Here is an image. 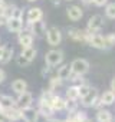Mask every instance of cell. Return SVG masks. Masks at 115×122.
I'll list each match as a JSON object with an SVG mask.
<instances>
[{
    "label": "cell",
    "mask_w": 115,
    "mask_h": 122,
    "mask_svg": "<svg viewBox=\"0 0 115 122\" xmlns=\"http://www.w3.org/2000/svg\"><path fill=\"white\" fill-rule=\"evenodd\" d=\"M105 15L108 19H115V2L108 3L105 6Z\"/></svg>",
    "instance_id": "28"
},
{
    "label": "cell",
    "mask_w": 115,
    "mask_h": 122,
    "mask_svg": "<svg viewBox=\"0 0 115 122\" xmlns=\"http://www.w3.org/2000/svg\"><path fill=\"white\" fill-rule=\"evenodd\" d=\"M71 68H72L73 76H84L89 71V62L86 59H81L79 57V59H75L71 63Z\"/></svg>",
    "instance_id": "2"
},
{
    "label": "cell",
    "mask_w": 115,
    "mask_h": 122,
    "mask_svg": "<svg viewBox=\"0 0 115 122\" xmlns=\"http://www.w3.org/2000/svg\"><path fill=\"white\" fill-rule=\"evenodd\" d=\"M104 37H105L106 49H108V47H112V46L115 45V33H109V35H106V36H104Z\"/></svg>",
    "instance_id": "30"
},
{
    "label": "cell",
    "mask_w": 115,
    "mask_h": 122,
    "mask_svg": "<svg viewBox=\"0 0 115 122\" xmlns=\"http://www.w3.org/2000/svg\"><path fill=\"white\" fill-rule=\"evenodd\" d=\"M66 98L68 99H73V101H78L79 99V91H78V86L76 85H72L66 89Z\"/></svg>",
    "instance_id": "25"
},
{
    "label": "cell",
    "mask_w": 115,
    "mask_h": 122,
    "mask_svg": "<svg viewBox=\"0 0 115 122\" xmlns=\"http://www.w3.org/2000/svg\"><path fill=\"white\" fill-rule=\"evenodd\" d=\"M6 26H7V30L12 32V33H19L22 32L23 29V20L20 17H9L6 20Z\"/></svg>",
    "instance_id": "10"
},
{
    "label": "cell",
    "mask_w": 115,
    "mask_h": 122,
    "mask_svg": "<svg viewBox=\"0 0 115 122\" xmlns=\"http://www.w3.org/2000/svg\"><path fill=\"white\" fill-rule=\"evenodd\" d=\"M78 109V102L73 99H65V111H68V113H72Z\"/></svg>",
    "instance_id": "26"
},
{
    "label": "cell",
    "mask_w": 115,
    "mask_h": 122,
    "mask_svg": "<svg viewBox=\"0 0 115 122\" xmlns=\"http://www.w3.org/2000/svg\"><path fill=\"white\" fill-rule=\"evenodd\" d=\"M63 52L59 49H52L49 52H46L45 55V63L49 68H55V66H59L63 62Z\"/></svg>",
    "instance_id": "1"
},
{
    "label": "cell",
    "mask_w": 115,
    "mask_h": 122,
    "mask_svg": "<svg viewBox=\"0 0 115 122\" xmlns=\"http://www.w3.org/2000/svg\"><path fill=\"white\" fill-rule=\"evenodd\" d=\"M88 45L95 47V49H106V45H105V37L102 35H99L98 32L96 33H91L89 32V37H88Z\"/></svg>",
    "instance_id": "6"
},
{
    "label": "cell",
    "mask_w": 115,
    "mask_h": 122,
    "mask_svg": "<svg viewBox=\"0 0 115 122\" xmlns=\"http://www.w3.org/2000/svg\"><path fill=\"white\" fill-rule=\"evenodd\" d=\"M3 49H5V46H0V60H2V55H3Z\"/></svg>",
    "instance_id": "39"
},
{
    "label": "cell",
    "mask_w": 115,
    "mask_h": 122,
    "mask_svg": "<svg viewBox=\"0 0 115 122\" xmlns=\"http://www.w3.org/2000/svg\"><path fill=\"white\" fill-rule=\"evenodd\" d=\"M66 15H68V17H69L72 22H78V20L82 19L84 12H82V9H81L79 6L72 5V6H68V7H66Z\"/></svg>",
    "instance_id": "13"
},
{
    "label": "cell",
    "mask_w": 115,
    "mask_h": 122,
    "mask_svg": "<svg viewBox=\"0 0 115 122\" xmlns=\"http://www.w3.org/2000/svg\"><path fill=\"white\" fill-rule=\"evenodd\" d=\"M9 122H17V121H22V111L20 108L17 106H12V108H7V109H3Z\"/></svg>",
    "instance_id": "14"
},
{
    "label": "cell",
    "mask_w": 115,
    "mask_h": 122,
    "mask_svg": "<svg viewBox=\"0 0 115 122\" xmlns=\"http://www.w3.org/2000/svg\"><path fill=\"white\" fill-rule=\"evenodd\" d=\"M33 40H35V37H33V35H32L29 30H26V32H19V35H17V42H19V45H20L22 47H29V46H32V45H33Z\"/></svg>",
    "instance_id": "12"
},
{
    "label": "cell",
    "mask_w": 115,
    "mask_h": 122,
    "mask_svg": "<svg viewBox=\"0 0 115 122\" xmlns=\"http://www.w3.org/2000/svg\"><path fill=\"white\" fill-rule=\"evenodd\" d=\"M37 111H39V115H42V116H45V118H52V115H53V109H52V106H50V103L49 102H46V101H39V108H37Z\"/></svg>",
    "instance_id": "16"
},
{
    "label": "cell",
    "mask_w": 115,
    "mask_h": 122,
    "mask_svg": "<svg viewBox=\"0 0 115 122\" xmlns=\"http://www.w3.org/2000/svg\"><path fill=\"white\" fill-rule=\"evenodd\" d=\"M5 79H6V72L3 69H0V83H3Z\"/></svg>",
    "instance_id": "34"
},
{
    "label": "cell",
    "mask_w": 115,
    "mask_h": 122,
    "mask_svg": "<svg viewBox=\"0 0 115 122\" xmlns=\"http://www.w3.org/2000/svg\"><path fill=\"white\" fill-rule=\"evenodd\" d=\"M20 55H22L23 57H26L29 62H33V60L36 59V56H37V50H36L35 47H32V46H29V47H22Z\"/></svg>",
    "instance_id": "23"
},
{
    "label": "cell",
    "mask_w": 115,
    "mask_h": 122,
    "mask_svg": "<svg viewBox=\"0 0 115 122\" xmlns=\"http://www.w3.org/2000/svg\"><path fill=\"white\" fill-rule=\"evenodd\" d=\"M27 2H36V0H27Z\"/></svg>",
    "instance_id": "40"
},
{
    "label": "cell",
    "mask_w": 115,
    "mask_h": 122,
    "mask_svg": "<svg viewBox=\"0 0 115 122\" xmlns=\"http://www.w3.org/2000/svg\"><path fill=\"white\" fill-rule=\"evenodd\" d=\"M99 102H101V105H105V106H109V105L115 103V92H114L112 89L105 91V92L101 95Z\"/></svg>",
    "instance_id": "18"
},
{
    "label": "cell",
    "mask_w": 115,
    "mask_h": 122,
    "mask_svg": "<svg viewBox=\"0 0 115 122\" xmlns=\"http://www.w3.org/2000/svg\"><path fill=\"white\" fill-rule=\"evenodd\" d=\"M6 20H7V19L5 17V15H3V13H0V27L6 25Z\"/></svg>",
    "instance_id": "33"
},
{
    "label": "cell",
    "mask_w": 115,
    "mask_h": 122,
    "mask_svg": "<svg viewBox=\"0 0 115 122\" xmlns=\"http://www.w3.org/2000/svg\"><path fill=\"white\" fill-rule=\"evenodd\" d=\"M13 47H10V46H5V49H3V55H2V60L0 62L2 63H9L10 60H12V57H13Z\"/></svg>",
    "instance_id": "24"
},
{
    "label": "cell",
    "mask_w": 115,
    "mask_h": 122,
    "mask_svg": "<svg viewBox=\"0 0 115 122\" xmlns=\"http://www.w3.org/2000/svg\"><path fill=\"white\" fill-rule=\"evenodd\" d=\"M16 63H17L19 66H23V68H25V66H29L32 62H29V60H27L26 57H23L22 55H19V56L16 57Z\"/></svg>",
    "instance_id": "31"
},
{
    "label": "cell",
    "mask_w": 115,
    "mask_h": 122,
    "mask_svg": "<svg viewBox=\"0 0 115 122\" xmlns=\"http://www.w3.org/2000/svg\"><path fill=\"white\" fill-rule=\"evenodd\" d=\"M81 2L84 5H91V3H94V0H81Z\"/></svg>",
    "instance_id": "38"
},
{
    "label": "cell",
    "mask_w": 115,
    "mask_h": 122,
    "mask_svg": "<svg viewBox=\"0 0 115 122\" xmlns=\"http://www.w3.org/2000/svg\"><path fill=\"white\" fill-rule=\"evenodd\" d=\"M49 103H50L53 111H63L65 109V99L61 98L59 95H53Z\"/></svg>",
    "instance_id": "19"
},
{
    "label": "cell",
    "mask_w": 115,
    "mask_h": 122,
    "mask_svg": "<svg viewBox=\"0 0 115 122\" xmlns=\"http://www.w3.org/2000/svg\"><path fill=\"white\" fill-rule=\"evenodd\" d=\"M27 25H29V32L35 33V36H45L46 35V25H45V22L36 20V22H32V23H27Z\"/></svg>",
    "instance_id": "11"
},
{
    "label": "cell",
    "mask_w": 115,
    "mask_h": 122,
    "mask_svg": "<svg viewBox=\"0 0 115 122\" xmlns=\"http://www.w3.org/2000/svg\"><path fill=\"white\" fill-rule=\"evenodd\" d=\"M20 111H22V121L23 122H37V119H39V111L36 108L27 106V108L20 109Z\"/></svg>",
    "instance_id": "7"
},
{
    "label": "cell",
    "mask_w": 115,
    "mask_h": 122,
    "mask_svg": "<svg viewBox=\"0 0 115 122\" xmlns=\"http://www.w3.org/2000/svg\"><path fill=\"white\" fill-rule=\"evenodd\" d=\"M46 40L50 46H58V45H61L62 42V32L58 29L56 26H52L46 30Z\"/></svg>",
    "instance_id": "4"
},
{
    "label": "cell",
    "mask_w": 115,
    "mask_h": 122,
    "mask_svg": "<svg viewBox=\"0 0 115 122\" xmlns=\"http://www.w3.org/2000/svg\"><path fill=\"white\" fill-rule=\"evenodd\" d=\"M12 106H16V99L9 96V95H0V108L2 109H7V108H12Z\"/></svg>",
    "instance_id": "21"
},
{
    "label": "cell",
    "mask_w": 115,
    "mask_h": 122,
    "mask_svg": "<svg viewBox=\"0 0 115 122\" xmlns=\"http://www.w3.org/2000/svg\"><path fill=\"white\" fill-rule=\"evenodd\" d=\"M95 118L96 122H112V113L108 109H98Z\"/></svg>",
    "instance_id": "22"
},
{
    "label": "cell",
    "mask_w": 115,
    "mask_h": 122,
    "mask_svg": "<svg viewBox=\"0 0 115 122\" xmlns=\"http://www.w3.org/2000/svg\"><path fill=\"white\" fill-rule=\"evenodd\" d=\"M68 35H69L71 39H73V40H76V42L88 43V37H89V32H88V30H81V29L72 27V29H69Z\"/></svg>",
    "instance_id": "8"
},
{
    "label": "cell",
    "mask_w": 115,
    "mask_h": 122,
    "mask_svg": "<svg viewBox=\"0 0 115 122\" xmlns=\"http://www.w3.org/2000/svg\"><path fill=\"white\" fill-rule=\"evenodd\" d=\"M12 91L16 93V95H20L23 93L25 91H27V82L25 79H15L12 82Z\"/></svg>",
    "instance_id": "17"
},
{
    "label": "cell",
    "mask_w": 115,
    "mask_h": 122,
    "mask_svg": "<svg viewBox=\"0 0 115 122\" xmlns=\"http://www.w3.org/2000/svg\"><path fill=\"white\" fill-rule=\"evenodd\" d=\"M72 68H71V65H63V66H61L59 69H58V76H59L62 81H69L71 78H72Z\"/></svg>",
    "instance_id": "20"
},
{
    "label": "cell",
    "mask_w": 115,
    "mask_h": 122,
    "mask_svg": "<svg viewBox=\"0 0 115 122\" xmlns=\"http://www.w3.org/2000/svg\"><path fill=\"white\" fill-rule=\"evenodd\" d=\"M62 79L59 78V76H53V78H50V81H49V89L50 91H55V89H58L61 85H62Z\"/></svg>",
    "instance_id": "27"
},
{
    "label": "cell",
    "mask_w": 115,
    "mask_h": 122,
    "mask_svg": "<svg viewBox=\"0 0 115 122\" xmlns=\"http://www.w3.org/2000/svg\"><path fill=\"white\" fill-rule=\"evenodd\" d=\"M47 122H63V121H61V119H56V118H49V119H47Z\"/></svg>",
    "instance_id": "36"
},
{
    "label": "cell",
    "mask_w": 115,
    "mask_h": 122,
    "mask_svg": "<svg viewBox=\"0 0 115 122\" xmlns=\"http://www.w3.org/2000/svg\"><path fill=\"white\" fill-rule=\"evenodd\" d=\"M43 19V12L40 7H30L27 10V15H26V20L27 23H32V22H36V20H42Z\"/></svg>",
    "instance_id": "15"
},
{
    "label": "cell",
    "mask_w": 115,
    "mask_h": 122,
    "mask_svg": "<svg viewBox=\"0 0 115 122\" xmlns=\"http://www.w3.org/2000/svg\"><path fill=\"white\" fill-rule=\"evenodd\" d=\"M78 91H79V98H82V96H85V95L91 91V86L84 82V83H81V85L78 86Z\"/></svg>",
    "instance_id": "29"
},
{
    "label": "cell",
    "mask_w": 115,
    "mask_h": 122,
    "mask_svg": "<svg viewBox=\"0 0 115 122\" xmlns=\"http://www.w3.org/2000/svg\"><path fill=\"white\" fill-rule=\"evenodd\" d=\"M68 2H71V0H68Z\"/></svg>",
    "instance_id": "41"
},
{
    "label": "cell",
    "mask_w": 115,
    "mask_h": 122,
    "mask_svg": "<svg viewBox=\"0 0 115 122\" xmlns=\"http://www.w3.org/2000/svg\"><path fill=\"white\" fill-rule=\"evenodd\" d=\"M33 103V95L27 91H25L23 93L17 95V99H16V106L23 109V108H27V106H32Z\"/></svg>",
    "instance_id": "9"
},
{
    "label": "cell",
    "mask_w": 115,
    "mask_h": 122,
    "mask_svg": "<svg viewBox=\"0 0 115 122\" xmlns=\"http://www.w3.org/2000/svg\"><path fill=\"white\" fill-rule=\"evenodd\" d=\"M99 101V92L96 88H91V91L81 98V105L85 108H92L96 105V102Z\"/></svg>",
    "instance_id": "3"
},
{
    "label": "cell",
    "mask_w": 115,
    "mask_h": 122,
    "mask_svg": "<svg viewBox=\"0 0 115 122\" xmlns=\"http://www.w3.org/2000/svg\"><path fill=\"white\" fill-rule=\"evenodd\" d=\"M6 6H7V3L5 2V0H0V13H3V10L6 9Z\"/></svg>",
    "instance_id": "35"
},
{
    "label": "cell",
    "mask_w": 115,
    "mask_h": 122,
    "mask_svg": "<svg viewBox=\"0 0 115 122\" xmlns=\"http://www.w3.org/2000/svg\"><path fill=\"white\" fill-rule=\"evenodd\" d=\"M111 89H112V91L115 92V78H114V79L111 81Z\"/></svg>",
    "instance_id": "37"
},
{
    "label": "cell",
    "mask_w": 115,
    "mask_h": 122,
    "mask_svg": "<svg viewBox=\"0 0 115 122\" xmlns=\"http://www.w3.org/2000/svg\"><path fill=\"white\" fill-rule=\"evenodd\" d=\"M94 5L98 6V7H102V6L108 5V0H94Z\"/></svg>",
    "instance_id": "32"
},
{
    "label": "cell",
    "mask_w": 115,
    "mask_h": 122,
    "mask_svg": "<svg viewBox=\"0 0 115 122\" xmlns=\"http://www.w3.org/2000/svg\"><path fill=\"white\" fill-rule=\"evenodd\" d=\"M104 26V17L101 15H94L92 17H89L88 20V26H86V30L91 32V33H96L102 29Z\"/></svg>",
    "instance_id": "5"
}]
</instances>
